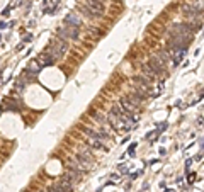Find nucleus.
Returning <instances> with one entry per match:
<instances>
[{
    "mask_svg": "<svg viewBox=\"0 0 204 192\" xmlns=\"http://www.w3.org/2000/svg\"><path fill=\"white\" fill-rule=\"evenodd\" d=\"M75 160L78 162L80 170H89V168H92V165H94V158H92L90 150H80V151L75 155Z\"/></svg>",
    "mask_w": 204,
    "mask_h": 192,
    "instance_id": "obj_1",
    "label": "nucleus"
},
{
    "mask_svg": "<svg viewBox=\"0 0 204 192\" xmlns=\"http://www.w3.org/2000/svg\"><path fill=\"white\" fill-rule=\"evenodd\" d=\"M66 49H68V44H66V41L63 39H53L51 44L48 46L46 51L49 53V55H53L55 58H61L66 53Z\"/></svg>",
    "mask_w": 204,
    "mask_h": 192,
    "instance_id": "obj_2",
    "label": "nucleus"
},
{
    "mask_svg": "<svg viewBox=\"0 0 204 192\" xmlns=\"http://www.w3.org/2000/svg\"><path fill=\"white\" fill-rule=\"evenodd\" d=\"M58 37L63 41H73L78 37V27H72V26H65L58 29Z\"/></svg>",
    "mask_w": 204,
    "mask_h": 192,
    "instance_id": "obj_3",
    "label": "nucleus"
},
{
    "mask_svg": "<svg viewBox=\"0 0 204 192\" xmlns=\"http://www.w3.org/2000/svg\"><path fill=\"white\" fill-rule=\"evenodd\" d=\"M55 60H56V58L53 56V55H49L48 51L41 53V55L36 58V61H37V63L41 65V68H44V66H51L53 63H55Z\"/></svg>",
    "mask_w": 204,
    "mask_h": 192,
    "instance_id": "obj_4",
    "label": "nucleus"
},
{
    "mask_svg": "<svg viewBox=\"0 0 204 192\" xmlns=\"http://www.w3.org/2000/svg\"><path fill=\"white\" fill-rule=\"evenodd\" d=\"M72 187H73V184H70V182H66V180L61 178L60 182L53 184L49 192H70V190H72Z\"/></svg>",
    "mask_w": 204,
    "mask_h": 192,
    "instance_id": "obj_5",
    "label": "nucleus"
},
{
    "mask_svg": "<svg viewBox=\"0 0 204 192\" xmlns=\"http://www.w3.org/2000/svg\"><path fill=\"white\" fill-rule=\"evenodd\" d=\"M87 145H89V148H92V150H97V151H107V146H106V143H102L101 140H97V138L87 136Z\"/></svg>",
    "mask_w": 204,
    "mask_h": 192,
    "instance_id": "obj_6",
    "label": "nucleus"
},
{
    "mask_svg": "<svg viewBox=\"0 0 204 192\" xmlns=\"http://www.w3.org/2000/svg\"><path fill=\"white\" fill-rule=\"evenodd\" d=\"M182 10H184V14H187L189 17H197V14L202 10V5H199V3H194V5H190V3H187V5H182Z\"/></svg>",
    "mask_w": 204,
    "mask_h": 192,
    "instance_id": "obj_7",
    "label": "nucleus"
},
{
    "mask_svg": "<svg viewBox=\"0 0 204 192\" xmlns=\"http://www.w3.org/2000/svg\"><path fill=\"white\" fill-rule=\"evenodd\" d=\"M63 24L65 26H72V27H80L82 20H80V17H78L77 14H68L63 19Z\"/></svg>",
    "mask_w": 204,
    "mask_h": 192,
    "instance_id": "obj_8",
    "label": "nucleus"
},
{
    "mask_svg": "<svg viewBox=\"0 0 204 192\" xmlns=\"http://www.w3.org/2000/svg\"><path fill=\"white\" fill-rule=\"evenodd\" d=\"M133 82H135L136 87H140V89H145V90L150 92V80L145 77V75H136V77L133 78Z\"/></svg>",
    "mask_w": 204,
    "mask_h": 192,
    "instance_id": "obj_9",
    "label": "nucleus"
},
{
    "mask_svg": "<svg viewBox=\"0 0 204 192\" xmlns=\"http://www.w3.org/2000/svg\"><path fill=\"white\" fill-rule=\"evenodd\" d=\"M141 73H143L145 77L148 78V80H155V78H157V73L153 72L152 68H150L148 63H146V65H141Z\"/></svg>",
    "mask_w": 204,
    "mask_h": 192,
    "instance_id": "obj_10",
    "label": "nucleus"
},
{
    "mask_svg": "<svg viewBox=\"0 0 204 192\" xmlns=\"http://www.w3.org/2000/svg\"><path fill=\"white\" fill-rule=\"evenodd\" d=\"M26 72H29L31 75H37V73L41 72V65L37 63L36 60H34V61H31V63H29V66H27V70H26Z\"/></svg>",
    "mask_w": 204,
    "mask_h": 192,
    "instance_id": "obj_11",
    "label": "nucleus"
},
{
    "mask_svg": "<svg viewBox=\"0 0 204 192\" xmlns=\"http://www.w3.org/2000/svg\"><path fill=\"white\" fill-rule=\"evenodd\" d=\"M24 87H26V82H24L22 78H20V80L17 82V85H15V89H17V90H22Z\"/></svg>",
    "mask_w": 204,
    "mask_h": 192,
    "instance_id": "obj_12",
    "label": "nucleus"
}]
</instances>
